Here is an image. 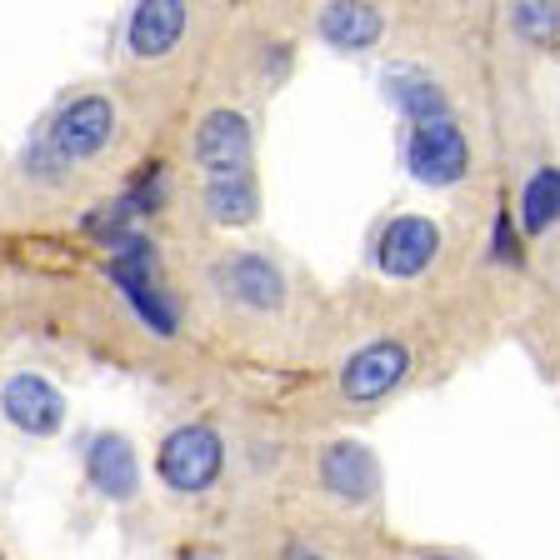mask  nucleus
I'll return each instance as SVG.
<instances>
[{
  "mask_svg": "<svg viewBox=\"0 0 560 560\" xmlns=\"http://www.w3.org/2000/svg\"><path fill=\"white\" fill-rule=\"evenodd\" d=\"M110 276H116V285L130 295V305H136L140 320H145L155 336H175V311H171V301L155 291V256L145 245L140 241L120 245V256L110 260Z\"/></svg>",
  "mask_w": 560,
  "mask_h": 560,
  "instance_id": "nucleus-2",
  "label": "nucleus"
},
{
  "mask_svg": "<svg viewBox=\"0 0 560 560\" xmlns=\"http://www.w3.org/2000/svg\"><path fill=\"white\" fill-rule=\"evenodd\" d=\"M560 210V171L546 165V171L530 175V186H525V231H546L556 221Z\"/></svg>",
  "mask_w": 560,
  "mask_h": 560,
  "instance_id": "nucleus-16",
  "label": "nucleus"
},
{
  "mask_svg": "<svg viewBox=\"0 0 560 560\" xmlns=\"http://www.w3.org/2000/svg\"><path fill=\"white\" fill-rule=\"evenodd\" d=\"M320 35L340 50H365L381 40V15H375V5H326Z\"/></svg>",
  "mask_w": 560,
  "mask_h": 560,
  "instance_id": "nucleus-13",
  "label": "nucleus"
},
{
  "mask_svg": "<svg viewBox=\"0 0 560 560\" xmlns=\"http://www.w3.org/2000/svg\"><path fill=\"white\" fill-rule=\"evenodd\" d=\"M186 560H215V556H210V550H190Z\"/></svg>",
  "mask_w": 560,
  "mask_h": 560,
  "instance_id": "nucleus-19",
  "label": "nucleus"
},
{
  "mask_svg": "<svg viewBox=\"0 0 560 560\" xmlns=\"http://www.w3.org/2000/svg\"><path fill=\"white\" fill-rule=\"evenodd\" d=\"M511 21L521 25V31L550 40V35H556V5H536V0H525V5H515V11H511Z\"/></svg>",
  "mask_w": 560,
  "mask_h": 560,
  "instance_id": "nucleus-17",
  "label": "nucleus"
},
{
  "mask_svg": "<svg viewBox=\"0 0 560 560\" xmlns=\"http://www.w3.org/2000/svg\"><path fill=\"white\" fill-rule=\"evenodd\" d=\"M385 91H390V101L406 110L410 120H441L445 116V95L435 91L431 75H420V70H390L385 75Z\"/></svg>",
  "mask_w": 560,
  "mask_h": 560,
  "instance_id": "nucleus-14",
  "label": "nucleus"
},
{
  "mask_svg": "<svg viewBox=\"0 0 560 560\" xmlns=\"http://www.w3.org/2000/svg\"><path fill=\"white\" fill-rule=\"evenodd\" d=\"M186 31V5L180 0H145L130 21V50L136 56H165Z\"/></svg>",
  "mask_w": 560,
  "mask_h": 560,
  "instance_id": "nucleus-12",
  "label": "nucleus"
},
{
  "mask_svg": "<svg viewBox=\"0 0 560 560\" xmlns=\"http://www.w3.org/2000/svg\"><path fill=\"white\" fill-rule=\"evenodd\" d=\"M0 406H5V416L31 435H50L60 425V416H66L60 390L50 381H40V375H15V381L5 385V400H0Z\"/></svg>",
  "mask_w": 560,
  "mask_h": 560,
  "instance_id": "nucleus-8",
  "label": "nucleus"
},
{
  "mask_svg": "<svg viewBox=\"0 0 560 560\" xmlns=\"http://www.w3.org/2000/svg\"><path fill=\"white\" fill-rule=\"evenodd\" d=\"M110 130H116V110H110V101L85 95V101H70L56 116L50 140H56V155H66V161H85V155H95L105 140H110Z\"/></svg>",
  "mask_w": 560,
  "mask_h": 560,
  "instance_id": "nucleus-5",
  "label": "nucleus"
},
{
  "mask_svg": "<svg viewBox=\"0 0 560 560\" xmlns=\"http://www.w3.org/2000/svg\"><path fill=\"white\" fill-rule=\"evenodd\" d=\"M320 480H326V490L340 495V501H371L375 486H381V466H375V455L365 445L340 441L320 460Z\"/></svg>",
  "mask_w": 560,
  "mask_h": 560,
  "instance_id": "nucleus-9",
  "label": "nucleus"
},
{
  "mask_svg": "<svg viewBox=\"0 0 560 560\" xmlns=\"http://www.w3.org/2000/svg\"><path fill=\"white\" fill-rule=\"evenodd\" d=\"M410 171L425 180V186H451L466 171V136L455 130L451 116L441 120H420L416 136H410Z\"/></svg>",
  "mask_w": 560,
  "mask_h": 560,
  "instance_id": "nucleus-4",
  "label": "nucleus"
},
{
  "mask_svg": "<svg viewBox=\"0 0 560 560\" xmlns=\"http://www.w3.org/2000/svg\"><path fill=\"white\" fill-rule=\"evenodd\" d=\"M221 285L225 295H235L241 305H256V311H276L280 295H285V280L270 260L260 256H235L221 266Z\"/></svg>",
  "mask_w": 560,
  "mask_h": 560,
  "instance_id": "nucleus-10",
  "label": "nucleus"
},
{
  "mask_svg": "<svg viewBox=\"0 0 560 560\" xmlns=\"http://www.w3.org/2000/svg\"><path fill=\"white\" fill-rule=\"evenodd\" d=\"M161 476L175 490H206L221 476V435L206 425H180L161 445Z\"/></svg>",
  "mask_w": 560,
  "mask_h": 560,
  "instance_id": "nucleus-1",
  "label": "nucleus"
},
{
  "mask_svg": "<svg viewBox=\"0 0 560 560\" xmlns=\"http://www.w3.org/2000/svg\"><path fill=\"white\" fill-rule=\"evenodd\" d=\"M495 256H505V260H511L515 256V241H511V225H495Z\"/></svg>",
  "mask_w": 560,
  "mask_h": 560,
  "instance_id": "nucleus-18",
  "label": "nucleus"
},
{
  "mask_svg": "<svg viewBox=\"0 0 560 560\" xmlns=\"http://www.w3.org/2000/svg\"><path fill=\"white\" fill-rule=\"evenodd\" d=\"M196 165L210 171V180H231L250 165V126L241 110H210L196 130Z\"/></svg>",
  "mask_w": 560,
  "mask_h": 560,
  "instance_id": "nucleus-3",
  "label": "nucleus"
},
{
  "mask_svg": "<svg viewBox=\"0 0 560 560\" xmlns=\"http://www.w3.org/2000/svg\"><path fill=\"white\" fill-rule=\"evenodd\" d=\"M91 480L110 495V501H130L140 486L136 451L126 445V435H95L91 441Z\"/></svg>",
  "mask_w": 560,
  "mask_h": 560,
  "instance_id": "nucleus-11",
  "label": "nucleus"
},
{
  "mask_svg": "<svg viewBox=\"0 0 560 560\" xmlns=\"http://www.w3.org/2000/svg\"><path fill=\"white\" fill-rule=\"evenodd\" d=\"M425 560H451V556H425Z\"/></svg>",
  "mask_w": 560,
  "mask_h": 560,
  "instance_id": "nucleus-20",
  "label": "nucleus"
},
{
  "mask_svg": "<svg viewBox=\"0 0 560 560\" xmlns=\"http://www.w3.org/2000/svg\"><path fill=\"white\" fill-rule=\"evenodd\" d=\"M435 245H441V231L420 215H400L390 221V231L381 235V270L385 276H420V270L435 260Z\"/></svg>",
  "mask_w": 560,
  "mask_h": 560,
  "instance_id": "nucleus-7",
  "label": "nucleus"
},
{
  "mask_svg": "<svg viewBox=\"0 0 560 560\" xmlns=\"http://www.w3.org/2000/svg\"><path fill=\"white\" fill-rule=\"evenodd\" d=\"M206 206L221 225H245L256 215V186L250 175H231V180H210L206 186Z\"/></svg>",
  "mask_w": 560,
  "mask_h": 560,
  "instance_id": "nucleus-15",
  "label": "nucleus"
},
{
  "mask_svg": "<svg viewBox=\"0 0 560 560\" xmlns=\"http://www.w3.org/2000/svg\"><path fill=\"white\" fill-rule=\"evenodd\" d=\"M406 365H410V355L400 340H375V346H365L361 355H350L340 385H346L350 400H375V396H385L390 385H400Z\"/></svg>",
  "mask_w": 560,
  "mask_h": 560,
  "instance_id": "nucleus-6",
  "label": "nucleus"
}]
</instances>
